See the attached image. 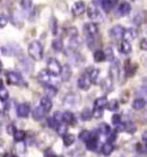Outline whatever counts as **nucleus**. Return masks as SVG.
<instances>
[{
  "instance_id": "c03bdc74",
  "label": "nucleus",
  "mask_w": 147,
  "mask_h": 157,
  "mask_svg": "<svg viewBox=\"0 0 147 157\" xmlns=\"http://www.w3.org/2000/svg\"><path fill=\"white\" fill-rule=\"evenodd\" d=\"M86 36V44L90 48H92L95 45V36Z\"/></svg>"
},
{
  "instance_id": "2f4dec72",
  "label": "nucleus",
  "mask_w": 147,
  "mask_h": 157,
  "mask_svg": "<svg viewBox=\"0 0 147 157\" xmlns=\"http://www.w3.org/2000/svg\"><path fill=\"white\" fill-rule=\"evenodd\" d=\"M81 118L83 121H90L92 118V111L89 108H85L81 113Z\"/></svg>"
},
{
  "instance_id": "4468645a",
  "label": "nucleus",
  "mask_w": 147,
  "mask_h": 157,
  "mask_svg": "<svg viewBox=\"0 0 147 157\" xmlns=\"http://www.w3.org/2000/svg\"><path fill=\"white\" fill-rule=\"evenodd\" d=\"M138 36V31L136 29L130 28L127 29H125L124 35H123V38L125 39V41H133L134 39H136Z\"/></svg>"
},
{
  "instance_id": "393cba45",
  "label": "nucleus",
  "mask_w": 147,
  "mask_h": 157,
  "mask_svg": "<svg viewBox=\"0 0 147 157\" xmlns=\"http://www.w3.org/2000/svg\"><path fill=\"white\" fill-rule=\"evenodd\" d=\"M145 106V100L144 98H138L135 99L133 103V108L134 110H142Z\"/></svg>"
},
{
  "instance_id": "58836bf2",
  "label": "nucleus",
  "mask_w": 147,
  "mask_h": 157,
  "mask_svg": "<svg viewBox=\"0 0 147 157\" xmlns=\"http://www.w3.org/2000/svg\"><path fill=\"white\" fill-rule=\"evenodd\" d=\"M107 107H108V109L109 111H115L118 109V107H119V103H118L117 100L113 99V100H111L110 102H108Z\"/></svg>"
},
{
  "instance_id": "bb28decb",
  "label": "nucleus",
  "mask_w": 147,
  "mask_h": 157,
  "mask_svg": "<svg viewBox=\"0 0 147 157\" xmlns=\"http://www.w3.org/2000/svg\"><path fill=\"white\" fill-rule=\"evenodd\" d=\"M63 142L64 146L69 147L75 142V136L72 134H65L63 136Z\"/></svg>"
},
{
  "instance_id": "6e6552de",
  "label": "nucleus",
  "mask_w": 147,
  "mask_h": 157,
  "mask_svg": "<svg viewBox=\"0 0 147 157\" xmlns=\"http://www.w3.org/2000/svg\"><path fill=\"white\" fill-rule=\"evenodd\" d=\"M79 100H80V97L78 95L75 93H69L64 98V105H65L66 107H70V108L75 107Z\"/></svg>"
},
{
  "instance_id": "72a5a7b5",
  "label": "nucleus",
  "mask_w": 147,
  "mask_h": 157,
  "mask_svg": "<svg viewBox=\"0 0 147 157\" xmlns=\"http://www.w3.org/2000/svg\"><path fill=\"white\" fill-rule=\"evenodd\" d=\"M14 139L16 142H22L26 136V133L23 130H16L14 133Z\"/></svg>"
},
{
  "instance_id": "09e8293b",
  "label": "nucleus",
  "mask_w": 147,
  "mask_h": 157,
  "mask_svg": "<svg viewBox=\"0 0 147 157\" xmlns=\"http://www.w3.org/2000/svg\"><path fill=\"white\" fill-rule=\"evenodd\" d=\"M7 23H8L7 17H5V16H3V15H0V28H5V26L7 25Z\"/></svg>"
},
{
  "instance_id": "39448f33",
  "label": "nucleus",
  "mask_w": 147,
  "mask_h": 157,
  "mask_svg": "<svg viewBox=\"0 0 147 157\" xmlns=\"http://www.w3.org/2000/svg\"><path fill=\"white\" fill-rule=\"evenodd\" d=\"M87 16L90 19H91L93 21H99L102 19L101 12L98 10L97 6L95 5H90L87 9Z\"/></svg>"
},
{
  "instance_id": "e433bc0d",
  "label": "nucleus",
  "mask_w": 147,
  "mask_h": 157,
  "mask_svg": "<svg viewBox=\"0 0 147 157\" xmlns=\"http://www.w3.org/2000/svg\"><path fill=\"white\" fill-rule=\"evenodd\" d=\"M103 89L105 91H108V92H110L111 90L113 89V80L109 76L106 78L104 82H103Z\"/></svg>"
},
{
  "instance_id": "3c124183",
  "label": "nucleus",
  "mask_w": 147,
  "mask_h": 157,
  "mask_svg": "<svg viewBox=\"0 0 147 157\" xmlns=\"http://www.w3.org/2000/svg\"><path fill=\"white\" fill-rule=\"evenodd\" d=\"M6 130H7V133L9 135H14L17 129H16V127L13 124H9L7 126V128H6Z\"/></svg>"
},
{
  "instance_id": "6e6d98bb",
  "label": "nucleus",
  "mask_w": 147,
  "mask_h": 157,
  "mask_svg": "<svg viewBox=\"0 0 147 157\" xmlns=\"http://www.w3.org/2000/svg\"><path fill=\"white\" fill-rule=\"evenodd\" d=\"M140 48L144 51H145L147 49V42L145 39H143L142 41L140 42Z\"/></svg>"
},
{
  "instance_id": "79ce46f5",
  "label": "nucleus",
  "mask_w": 147,
  "mask_h": 157,
  "mask_svg": "<svg viewBox=\"0 0 147 157\" xmlns=\"http://www.w3.org/2000/svg\"><path fill=\"white\" fill-rule=\"evenodd\" d=\"M102 115H103V109L94 108V110L92 111V117H94L95 118H101Z\"/></svg>"
},
{
  "instance_id": "bf43d9fd",
  "label": "nucleus",
  "mask_w": 147,
  "mask_h": 157,
  "mask_svg": "<svg viewBox=\"0 0 147 157\" xmlns=\"http://www.w3.org/2000/svg\"><path fill=\"white\" fill-rule=\"evenodd\" d=\"M146 136H147L146 132H145V133L143 134L142 139H143V142H144V143H146Z\"/></svg>"
},
{
  "instance_id": "20e7f679",
  "label": "nucleus",
  "mask_w": 147,
  "mask_h": 157,
  "mask_svg": "<svg viewBox=\"0 0 147 157\" xmlns=\"http://www.w3.org/2000/svg\"><path fill=\"white\" fill-rule=\"evenodd\" d=\"M6 76H7L8 82L9 84H11V85H14V86H22V85L24 84V80H23V77L18 73L9 72Z\"/></svg>"
},
{
  "instance_id": "5fc2aeb1",
  "label": "nucleus",
  "mask_w": 147,
  "mask_h": 157,
  "mask_svg": "<svg viewBox=\"0 0 147 157\" xmlns=\"http://www.w3.org/2000/svg\"><path fill=\"white\" fill-rule=\"evenodd\" d=\"M61 117H62L61 112H60V111H56L55 113H54V116H53V118L55 119L56 122L60 123V122L62 121V119H61Z\"/></svg>"
},
{
  "instance_id": "f704fd0d",
  "label": "nucleus",
  "mask_w": 147,
  "mask_h": 157,
  "mask_svg": "<svg viewBox=\"0 0 147 157\" xmlns=\"http://www.w3.org/2000/svg\"><path fill=\"white\" fill-rule=\"evenodd\" d=\"M98 130L102 135H108L109 134V132H110V127H109V125L105 123H102V124L99 125Z\"/></svg>"
},
{
  "instance_id": "473e14b6",
  "label": "nucleus",
  "mask_w": 147,
  "mask_h": 157,
  "mask_svg": "<svg viewBox=\"0 0 147 157\" xmlns=\"http://www.w3.org/2000/svg\"><path fill=\"white\" fill-rule=\"evenodd\" d=\"M104 52V56H105V60H108V61H113L115 60V55H114V52H113V49L111 48H106Z\"/></svg>"
},
{
  "instance_id": "9d476101",
  "label": "nucleus",
  "mask_w": 147,
  "mask_h": 157,
  "mask_svg": "<svg viewBox=\"0 0 147 157\" xmlns=\"http://www.w3.org/2000/svg\"><path fill=\"white\" fill-rule=\"evenodd\" d=\"M125 29L121 25H115L110 29V36L112 38H114L115 40H121L123 38L124 35Z\"/></svg>"
},
{
  "instance_id": "864d4df0",
  "label": "nucleus",
  "mask_w": 147,
  "mask_h": 157,
  "mask_svg": "<svg viewBox=\"0 0 147 157\" xmlns=\"http://www.w3.org/2000/svg\"><path fill=\"white\" fill-rule=\"evenodd\" d=\"M126 74H127L130 76L135 74V69H133V65L127 66V68H126Z\"/></svg>"
},
{
  "instance_id": "5701e85b",
  "label": "nucleus",
  "mask_w": 147,
  "mask_h": 157,
  "mask_svg": "<svg viewBox=\"0 0 147 157\" xmlns=\"http://www.w3.org/2000/svg\"><path fill=\"white\" fill-rule=\"evenodd\" d=\"M107 105H108V99L106 97L98 98L94 103L95 108H100V109H103L104 107L107 106Z\"/></svg>"
},
{
  "instance_id": "052dcab7",
  "label": "nucleus",
  "mask_w": 147,
  "mask_h": 157,
  "mask_svg": "<svg viewBox=\"0 0 147 157\" xmlns=\"http://www.w3.org/2000/svg\"><path fill=\"white\" fill-rule=\"evenodd\" d=\"M3 86H4V85H3V80H2V79H0V89L4 87Z\"/></svg>"
},
{
  "instance_id": "e2e57ef3",
  "label": "nucleus",
  "mask_w": 147,
  "mask_h": 157,
  "mask_svg": "<svg viewBox=\"0 0 147 157\" xmlns=\"http://www.w3.org/2000/svg\"><path fill=\"white\" fill-rule=\"evenodd\" d=\"M4 157H12V155H9V154H5V155H4Z\"/></svg>"
},
{
  "instance_id": "412c9836",
  "label": "nucleus",
  "mask_w": 147,
  "mask_h": 157,
  "mask_svg": "<svg viewBox=\"0 0 147 157\" xmlns=\"http://www.w3.org/2000/svg\"><path fill=\"white\" fill-rule=\"evenodd\" d=\"M44 90H45V93L47 96V98H53L55 97L56 94L58 93V90L56 89L54 86H51V85H45L44 86Z\"/></svg>"
},
{
  "instance_id": "0eeeda50",
  "label": "nucleus",
  "mask_w": 147,
  "mask_h": 157,
  "mask_svg": "<svg viewBox=\"0 0 147 157\" xmlns=\"http://www.w3.org/2000/svg\"><path fill=\"white\" fill-rule=\"evenodd\" d=\"M131 10H132V7L128 2H126V1L121 2L116 10V15L119 17H126L131 12Z\"/></svg>"
},
{
  "instance_id": "8fccbe9b",
  "label": "nucleus",
  "mask_w": 147,
  "mask_h": 157,
  "mask_svg": "<svg viewBox=\"0 0 147 157\" xmlns=\"http://www.w3.org/2000/svg\"><path fill=\"white\" fill-rule=\"evenodd\" d=\"M120 119H121V117L119 114H114L112 117V123L116 125L117 124L120 123Z\"/></svg>"
},
{
  "instance_id": "4be33fe9",
  "label": "nucleus",
  "mask_w": 147,
  "mask_h": 157,
  "mask_svg": "<svg viewBox=\"0 0 147 157\" xmlns=\"http://www.w3.org/2000/svg\"><path fill=\"white\" fill-rule=\"evenodd\" d=\"M61 119L63 122H64L65 124H72L75 121V117H74V115L72 113V112H69V111H66L62 114V117H61Z\"/></svg>"
},
{
  "instance_id": "f3484780",
  "label": "nucleus",
  "mask_w": 147,
  "mask_h": 157,
  "mask_svg": "<svg viewBox=\"0 0 147 157\" xmlns=\"http://www.w3.org/2000/svg\"><path fill=\"white\" fill-rule=\"evenodd\" d=\"M41 107L44 110L45 112H49L53 108V103L49 98L44 97L41 100Z\"/></svg>"
},
{
  "instance_id": "c756f323",
  "label": "nucleus",
  "mask_w": 147,
  "mask_h": 157,
  "mask_svg": "<svg viewBox=\"0 0 147 157\" xmlns=\"http://www.w3.org/2000/svg\"><path fill=\"white\" fill-rule=\"evenodd\" d=\"M94 60L96 62H101L105 60L104 52L102 50H97L94 53Z\"/></svg>"
},
{
  "instance_id": "9b49d317",
  "label": "nucleus",
  "mask_w": 147,
  "mask_h": 157,
  "mask_svg": "<svg viewBox=\"0 0 147 157\" xmlns=\"http://www.w3.org/2000/svg\"><path fill=\"white\" fill-rule=\"evenodd\" d=\"M83 31L85 36H97L98 33V27L96 23H86L83 26Z\"/></svg>"
},
{
  "instance_id": "49530a36",
  "label": "nucleus",
  "mask_w": 147,
  "mask_h": 157,
  "mask_svg": "<svg viewBox=\"0 0 147 157\" xmlns=\"http://www.w3.org/2000/svg\"><path fill=\"white\" fill-rule=\"evenodd\" d=\"M47 124H48V126L52 129H54L56 127H58V125H59V123L56 122V120L53 117H49L47 119Z\"/></svg>"
},
{
  "instance_id": "aec40b11",
  "label": "nucleus",
  "mask_w": 147,
  "mask_h": 157,
  "mask_svg": "<svg viewBox=\"0 0 147 157\" xmlns=\"http://www.w3.org/2000/svg\"><path fill=\"white\" fill-rule=\"evenodd\" d=\"M119 65H118V62H115L114 63V65H112L110 67V75L109 77L112 78V80L114 79H117L119 78Z\"/></svg>"
},
{
  "instance_id": "2eb2a0df",
  "label": "nucleus",
  "mask_w": 147,
  "mask_h": 157,
  "mask_svg": "<svg viewBox=\"0 0 147 157\" xmlns=\"http://www.w3.org/2000/svg\"><path fill=\"white\" fill-rule=\"evenodd\" d=\"M37 78L43 85H49L51 82V74L47 72V70H42L38 74Z\"/></svg>"
},
{
  "instance_id": "f8f14e48",
  "label": "nucleus",
  "mask_w": 147,
  "mask_h": 157,
  "mask_svg": "<svg viewBox=\"0 0 147 157\" xmlns=\"http://www.w3.org/2000/svg\"><path fill=\"white\" fill-rule=\"evenodd\" d=\"M60 74L63 81H68V80H70V78L72 77V67H70V65L65 64L63 67H61Z\"/></svg>"
},
{
  "instance_id": "ddd939ff",
  "label": "nucleus",
  "mask_w": 147,
  "mask_h": 157,
  "mask_svg": "<svg viewBox=\"0 0 147 157\" xmlns=\"http://www.w3.org/2000/svg\"><path fill=\"white\" fill-rule=\"evenodd\" d=\"M118 2H119V0H102L101 5V8L105 12L109 13L111 10L117 5Z\"/></svg>"
},
{
  "instance_id": "680f3d73",
  "label": "nucleus",
  "mask_w": 147,
  "mask_h": 157,
  "mask_svg": "<svg viewBox=\"0 0 147 157\" xmlns=\"http://www.w3.org/2000/svg\"><path fill=\"white\" fill-rule=\"evenodd\" d=\"M2 69H3V65H2L1 61H0V74H1V72H2Z\"/></svg>"
},
{
  "instance_id": "f257e3e1",
  "label": "nucleus",
  "mask_w": 147,
  "mask_h": 157,
  "mask_svg": "<svg viewBox=\"0 0 147 157\" xmlns=\"http://www.w3.org/2000/svg\"><path fill=\"white\" fill-rule=\"evenodd\" d=\"M28 55L35 60H41L43 58V47L39 41H33L28 45Z\"/></svg>"
},
{
  "instance_id": "b1692460",
  "label": "nucleus",
  "mask_w": 147,
  "mask_h": 157,
  "mask_svg": "<svg viewBox=\"0 0 147 157\" xmlns=\"http://www.w3.org/2000/svg\"><path fill=\"white\" fill-rule=\"evenodd\" d=\"M120 51L125 55H128L132 52V46L127 41H123L120 44Z\"/></svg>"
},
{
  "instance_id": "4d7b16f0",
  "label": "nucleus",
  "mask_w": 147,
  "mask_h": 157,
  "mask_svg": "<svg viewBox=\"0 0 147 157\" xmlns=\"http://www.w3.org/2000/svg\"><path fill=\"white\" fill-rule=\"evenodd\" d=\"M115 139H116V134H115V132H114V133H111V135L109 136V137L108 138V143H112L113 142H115Z\"/></svg>"
},
{
  "instance_id": "c9c22d12",
  "label": "nucleus",
  "mask_w": 147,
  "mask_h": 157,
  "mask_svg": "<svg viewBox=\"0 0 147 157\" xmlns=\"http://www.w3.org/2000/svg\"><path fill=\"white\" fill-rule=\"evenodd\" d=\"M52 47L56 51L62 50V48H63V42L60 39H54L53 41V42H52Z\"/></svg>"
},
{
  "instance_id": "4c0bfd02",
  "label": "nucleus",
  "mask_w": 147,
  "mask_h": 157,
  "mask_svg": "<svg viewBox=\"0 0 147 157\" xmlns=\"http://www.w3.org/2000/svg\"><path fill=\"white\" fill-rule=\"evenodd\" d=\"M21 7L25 10H28L29 9H31L33 5V0H21Z\"/></svg>"
},
{
  "instance_id": "f03ea898",
  "label": "nucleus",
  "mask_w": 147,
  "mask_h": 157,
  "mask_svg": "<svg viewBox=\"0 0 147 157\" xmlns=\"http://www.w3.org/2000/svg\"><path fill=\"white\" fill-rule=\"evenodd\" d=\"M1 53L6 56H14L22 53V48L17 44H7L1 47Z\"/></svg>"
},
{
  "instance_id": "37998d69",
  "label": "nucleus",
  "mask_w": 147,
  "mask_h": 157,
  "mask_svg": "<svg viewBox=\"0 0 147 157\" xmlns=\"http://www.w3.org/2000/svg\"><path fill=\"white\" fill-rule=\"evenodd\" d=\"M51 29L53 35H56L58 32V23L54 17H53V19L51 20Z\"/></svg>"
},
{
  "instance_id": "7c9ffc66",
  "label": "nucleus",
  "mask_w": 147,
  "mask_h": 157,
  "mask_svg": "<svg viewBox=\"0 0 147 157\" xmlns=\"http://www.w3.org/2000/svg\"><path fill=\"white\" fill-rule=\"evenodd\" d=\"M99 74H100V71H99V69H97V68L91 69V71L89 73V78L90 79L91 83H95V82L97 81Z\"/></svg>"
},
{
  "instance_id": "423d86ee",
  "label": "nucleus",
  "mask_w": 147,
  "mask_h": 157,
  "mask_svg": "<svg viewBox=\"0 0 147 157\" xmlns=\"http://www.w3.org/2000/svg\"><path fill=\"white\" fill-rule=\"evenodd\" d=\"M85 10H86L85 3L83 1H78L76 3H74V5H72V13L74 17H79L85 12Z\"/></svg>"
},
{
  "instance_id": "c85d7f7f",
  "label": "nucleus",
  "mask_w": 147,
  "mask_h": 157,
  "mask_svg": "<svg viewBox=\"0 0 147 157\" xmlns=\"http://www.w3.org/2000/svg\"><path fill=\"white\" fill-rule=\"evenodd\" d=\"M114 150V147L112 145V143H107L103 145V147L101 148V152L104 155H111V153L113 152Z\"/></svg>"
},
{
  "instance_id": "6ab92c4d",
  "label": "nucleus",
  "mask_w": 147,
  "mask_h": 157,
  "mask_svg": "<svg viewBox=\"0 0 147 157\" xmlns=\"http://www.w3.org/2000/svg\"><path fill=\"white\" fill-rule=\"evenodd\" d=\"M81 48V41L79 39V36L71 37L70 41V48L74 51H78Z\"/></svg>"
},
{
  "instance_id": "a878e982",
  "label": "nucleus",
  "mask_w": 147,
  "mask_h": 157,
  "mask_svg": "<svg viewBox=\"0 0 147 157\" xmlns=\"http://www.w3.org/2000/svg\"><path fill=\"white\" fill-rule=\"evenodd\" d=\"M97 147V139L96 136H92L88 142H86V148L90 151L95 150Z\"/></svg>"
},
{
  "instance_id": "603ef678",
  "label": "nucleus",
  "mask_w": 147,
  "mask_h": 157,
  "mask_svg": "<svg viewBox=\"0 0 147 157\" xmlns=\"http://www.w3.org/2000/svg\"><path fill=\"white\" fill-rule=\"evenodd\" d=\"M125 129H126V124H125L124 123H119V124H116V131H118V132H122V131H124Z\"/></svg>"
},
{
  "instance_id": "a18cd8bd",
  "label": "nucleus",
  "mask_w": 147,
  "mask_h": 157,
  "mask_svg": "<svg viewBox=\"0 0 147 157\" xmlns=\"http://www.w3.org/2000/svg\"><path fill=\"white\" fill-rule=\"evenodd\" d=\"M125 129L130 134H133L136 131V126L133 123H128L126 125V129Z\"/></svg>"
},
{
  "instance_id": "0e129e2a",
  "label": "nucleus",
  "mask_w": 147,
  "mask_h": 157,
  "mask_svg": "<svg viewBox=\"0 0 147 157\" xmlns=\"http://www.w3.org/2000/svg\"><path fill=\"white\" fill-rule=\"evenodd\" d=\"M12 157H17V156H14V155H12Z\"/></svg>"
},
{
  "instance_id": "ea45409f",
  "label": "nucleus",
  "mask_w": 147,
  "mask_h": 157,
  "mask_svg": "<svg viewBox=\"0 0 147 157\" xmlns=\"http://www.w3.org/2000/svg\"><path fill=\"white\" fill-rule=\"evenodd\" d=\"M9 98V92L6 88L3 87L0 89V100L5 101Z\"/></svg>"
},
{
  "instance_id": "7ed1b4c3",
  "label": "nucleus",
  "mask_w": 147,
  "mask_h": 157,
  "mask_svg": "<svg viewBox=\"0 0 147 157\" xmlns=\"http://www.w3.org/2000/svg\"><path fill=\"white\" fill-rule=\"evenodd\" d=\"M61 66L60 62L54 58H51L50 60L47 61V72L53 76H57L60 74Z\"/></svg>"
},
{
  "instance_id": "1a4fd4ad",
  "label": "nucleus",
  "mask_w": 147,
  "mask_h": 157,
  "mask_svg": "<svg viewBox=\"0 0 147 157\" xmlns=\"http://www.w3.org/2000/svg\"><path fill=\"white\" fill-rule=\"evenodd\" d=\"M91 85V81L89 78V73L87 74H83V75H81L78 80V87L82 90H88L90 87Z\"/></svg>"
},
{
  "instance_id": "de8ad7c7",
  "label": "nucleus",
  "mask_w": 147,
  "mask_h": 157,
  "mask_svg": "<svg viewBox=\"0 0 147 157\" xmlns=\"http://www.w3.org/2000/svg\"><path fill=\"white\" fill-rule=\"evenodd\" d=\"M133 22L136 25H141L143 22V17L140 14H137L133 19Z\"/></svg>"
},
{
  "instance_id": "dca6fc26",
  "label": "nucleus",
  "mask_w": 147,
  "mask_h": 157,
  "mask_svg": "<svg viewBox=\"0 0 147 157\" xmlns=\"http://www.w3.org/2000/svg\"><path fill=\"white\" fill-rule=\"evenodd\" d=\"M30 111V107L27 104H21L17 107V115L20 117H27Z\"/></svg>"
},
{
  "instance_id": "13d9d810",
  "label": "nucleus",
  "mask_w": 147,
  "mask_h": 157,
  "mask_svg": "<svg viewBox=\"0 0 147 157\" xmlns=\"http://www.w3.org/2000/svg\"><path fill=\"white\" fill-rule=\"evenodd\" d=\"M101 2H102V0H92V5L97 7L98 5H101Z\"/></svg>"
},
{
  "instance_id": "a19ab883",
  "label": "nucleus",
  "mask_w": 147,
  "mask_h": 157,
  "mask_svg": "<svg viewBox=\"0 0 147 157\" xmlns=\"http://www.w3.org/2000/svg\"><path fill=\"white\" fill-rule=\"evenodd\" d=\"M57 132L60 136H64L67 132V126L65 124H60L57 127Z\"/></svg>"
},
{
  "instance_id": "cd10ccee",
  "label": "nucleus",
  "mask_w": 147,
  "mask_h": 157,
  "mask_svg": "<svg viewBox=\"0 0 147 157\" xmlns=\"http://www.w3.org/2000/svg\"><path fill=\"white\" fill-rule=\"evenodd\" d=\"M78 137H79V139H80L82 142H83V143H86V142H88L90 139L91 138L92 135L91 133H90V131H88V130H83V131H81V132H80V134H79V136H78Z\"/></svg>"
},
{
  "instance_id": "a211bd4d",
  "label": "nucleus",
  "mask_w": 147,
  "mask_h": 157,
  "mask_svg": "<svg viewBox=\"0 0 147 157\" xmlns=\"http://www.w3.org/2000/svg\"><path fill=\"white\" fill-rule=\"evenodd\" d=\"M45 114H46V112L44 111V110L42 109V107H36V108L33 111V118L35 121H41L42 119L44 118Z\"/></svg>"
}]
</instances>
